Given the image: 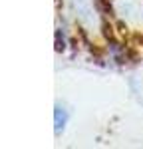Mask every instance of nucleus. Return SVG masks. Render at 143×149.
Returning a JSON list of instances; mask_svg holds the SVG:
<instances>
[{
	"label": "nucleus",
	"instance_id": "f257e3e1",
	"mask_svg": "<svg viewBox=\"0 0 143 149\" xmlns=\"http://www.w3.org/2000/svg\"><path fill=\"white\" fill-rule=\"evenodd\" d=\"M54 123H56V133H60V129H64V125L68 123V113L60 105H56V111H54Z\"/></svg>",
	"mask_w": 143,
	"mask_h": 149
}]
</instances>
